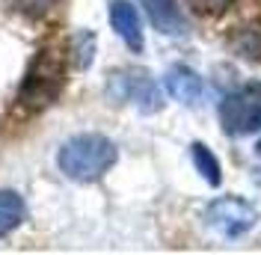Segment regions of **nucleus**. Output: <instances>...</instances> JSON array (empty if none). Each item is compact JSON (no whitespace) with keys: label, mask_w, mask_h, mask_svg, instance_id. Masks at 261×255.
Masks as SVG:
<instances>
[{"label":"nucleus","mask_w":261,"mask_h":255,"mask_svg":"<svg viewBox=\"0 0 261 255\" xmlns=\"http://www.w3.org/2000/svg\"><path fill=\"white\" fill-rule=\"evenodd\" d=\"M116 158H119L116 143L107 140L104 134H77V137H71L60 145L57 163H60L65 178L89 184V181H98L101 175H107L113 169Z\"/></svg>","instance_id":"1"},{"label":"nucleus","mask_w":261,"mask_h":255,"mask_svg":"<svg viewBox=\"0 0 261 255\" xmlns=\"http://www.w3.org/2000/svg\"><path fill=\"white\" fill-rule=\"evenodd\" d=\"M65 83V60L60 50H39L27 65V74L21 80V104L27 107H45L60 95Z\"/></svg>","instance_id":"2"},{"label":"nucleus","mask_w":261,"mask_h":255,"mask_svg":"<svg viewBox=\"0 0 261 255\" xmlns=\"http://www.w3.org/2000/svg\"><path fill=\"white\" fill-rule=\"evenodd\" d=\"M220 125L228 137H246L261 131V83H244L220 101Z\"/></svg>","instance_id":"3"},{"label":"nucleus","mask_w":261,"mask_h":255,"mask_svg":"<svg viewBox=\"0 0 261 255\" xmlns=\"http://www.w3.org/2000/svg\"><path fill=\"white\" fill-rule=\"evenodd\" d=\"M107 95L119 104H134L140 113H158L163 107L161 86L143 68H122L107 78Z\"/></svg>","instance_id":"4"},{"label":"nucleus","mask_w":261,"mask_h":255,"mask_svg":"<svg viewBox=\"0 0 261 255\" xmlns=\"http://www.w3.org/2000/svg\"><path fill=\"white\" fill-rule=\"evenodd\" d=\"M205 220H208V225H211L217 235H223L226 240H238L258 223V211L249 205L246 199L223 196V199H217V202L208 205Z\"/></svg>","instance_id":"5"},{"label":"nucleus","mask_w":261,"mask_h":255,"mask_svg":"<svg viewBox=\"0 0 261 255\" xmlns=\"http://www.w3.org/2000/svg\"><path fill=\"white\" fill-rule=\"evenodd\" d=\"M110 24H113V30L119 33V39H122L134 54H140V50L146 48L143 21H140V12H137L134 3H128V0H113V3H110Z\"/></svg>","instance_id":"6"},{"label":"nucleus","mask_w":261,"mask_h":255,"mask_svg":"<svg viewBox=\"0 0 261 255\" xmlns=\"http://www.w3.org/2000/svg\"><path fill=\"white\" fill-rule=\"evenodd\" d=\"M163 86H166V92L175 98L178 104H184V107L199 104L202 95H205L202 78L196 74L193 68H187V65H172V68L166 71V78H163Z\"/></svg>","instance_id":"7"},{"label":"nucleus","mask_w":261,"mask_h":255,"mask_svg":"<svg viewBox=\"0 0 261 255\" xmlns=\"http://www.w3.org/2000/svg\"><path fill=\"white\" fill-rule=\"evenodd\" d=\"M146 9L148 21L154 24V30L163 36H181L184 33V15L178 9V0H140Z\"/></svg>","instance_id":"8"},{"label":"nucleus","mask_w":261,"mask_h":255,"mask_svg":"<svg viewBox=\"0 0 261 255\" xmlns=\"http://www.w3.org/2000/svg\"><path fill=\"white\" fill-rule=\"evenodd\" d=\"M24 217H27L24 199L15 190H0V238L15 232L18 225L24 223Z\"/></svg>","instance_id":"9"},{"label":"nucleus","mask_w":261,"mask_h":255,"mask_svg":"<svg viewBox=\"0 0 261 255\" xmlns=\"http://www.w3.org/2000/svg\"><path fill=\"white\" fill-rule=\"evenodd\" d=\"M190 160H193L196 172L205 178L211 187H220V184H223V169H220V160H217V155H214L205 143H193V145H190Z\"/></svg>","instance_id":"10"},{"label":"nucleus","mask_w":261,"mask_h":255,"mask_svg":"<svg viewBox=\"0 0 261 255\" xmlns=\"http://www.w3.org/2000/svg\"><path fill=\"white\" fill-rule=\"evenodd\" d=\"M71 54H74V65L77 68H89L92 63V54H95V36L89 30H81L71 42Z\"/></svg>","instance_id":"11"},{"label":"nucleus","mask_w":261,"mask_h":255,"mask_svg":"<svg viewBox=\"0 0 261 255\" xmlns=\"http://www.w3.org/2000/svg\"><path fill=\"white\" fill-rule=\"evenodd\" d=\"M12 6H15L18 12H24V15H48L50 9L57 6V0H12Z\"/></svg>","instance_id":"12"},{"label":"nucleus","mask_w":261,"mask_h":255,"mask_svg":"<svg viewBox=\"0 0 261 255\" xmlns=\"http://www.w3.org/2000/svg\"><path fill=\"white\" fill-rule=\"evenodd\" d=\"M231 3L234 0H190L193 12H199V15H220V12H226Z\"/></svg>","instance_id":"13"},{"label":"nucleus","mask_w":261,"mask_h":255,"mask_svg":"<svg viewBox=\"0 0 261 255\" xmlns=\"http://www.w3.org/2000/svg\"><path fill=\"white\" fill-rule=\"evenodd\" d=\"M255 151H258V155H261V143H258V148H255Z\"/></svg>","instance_id":"14"}]
</instances>
